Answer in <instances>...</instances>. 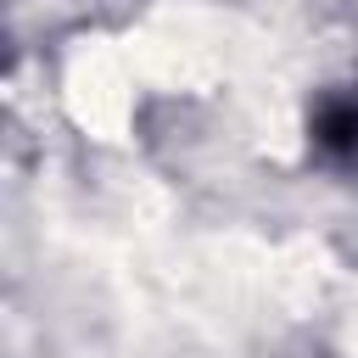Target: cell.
Wrapping results in <instances>:
<instances>
[{"mask_svg": "<svg viewBox=\"0 0 358 358\" xmlns=\"http://www.w3.org/2000/svg\"><path fill=\"white\" fill-rule=\"evenodd\" d=\"M313 145H319L324 157H336V162L358 157V101H352V95L319 101V112H313Z\"/></svg>", "mask_w": 358, "mask_h": 358, "instance_id": "obj_1", "label": "cell"}]
</instances>
